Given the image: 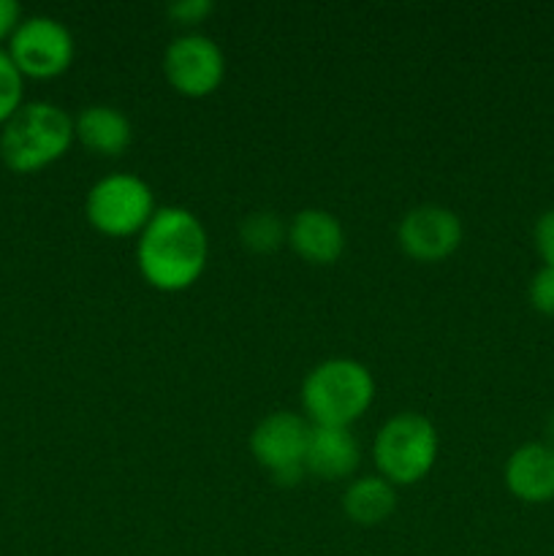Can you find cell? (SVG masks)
<instances>
[{"label": "cell", "instance_id": "cell-1", "mask_svg": "<svg viewBox=\"0 0 554 556\" xmlns=\"http://www.w3.org/2000/svg\"><path fill=\"white\" fill-rule=\"evenodd\" d=\"M210 261V239L199 217L182 206L155 210L136 242V266L147 286L179 293L193 286Z\"/></svg>", "mask_w": 554, "mask_h": 556}, {"label": "cell", "instance_id": "cell-2", "mask_svg": "<svg viewBox=\"0 0 554 556\" xmlns=\"http://www.w3.org/2000/svg\"><path fill=\"white\" fill-rule=\"evenodd\" d=\"M375 380L356 358H326L302 383V405L313 427H345L369 410Z\"/></svg>", "mask_w": 554, "mask_h": 556}, {"label": "cell", "instance_id": "cell-3", "mask_svg": "<svg viewBox=\"0 0 554 556\" xmlns=\"http://www.w3.org/2000/svg\"><path fill=\"white\" fill-rule=\"evenodd\" d=\"M74 141V119L49 101L22 103L0 134V157L14 174L52 166Z\"/></svg>", "mask_w": 554, "mask_h": 556}, {"label": "cell", "instance_id": "cell-4", "mask_svg": "<svg viewBox=\"0 0 554 556\" xmlns=\"http://www.w3.org/2000/svg\"><path fill=\"white\" fill-rule=\"evenodd\" d=\"M438 429L418 413H396L375 434L373 459L391 486H411L429 476L438 459Z\"/></svg>", "mask_w": 554, "mask_h": 556}, {"label": "cell", "instance_id": "cell-5", "mask_svg": "<svg viewBox=\"0 0 554 556\" xmlns=\"http://www.w3.org/2000/svg\"><path fill=\"white\" fill-rule=\"evenodd\" d=\"M85 215L103 237H139L155 215V195L144 179L134 174H112L90 188Z\"/></svg>", "mask_w": 554, "mask_h": 556}, {"label": "cell", "instance_id": "cell-6", "mask_svg": "<svg viewBox=\"0 0 554 556\" xmlns=\"http://www.w3.org/2000/svg\"><path fill=\"white\" fill-rule=\"evenodd\" d=\"M310 429L313 424L297 413H272L250 432V454L264 470H269L272 481L280 486H297L307 476L304 456H307Z\"/></svg>", "mask_w": 554, "mask_h": 556}, {"label": "cell", "instance_id": "cell-7", "mask_svg": "<svg viewBox=\"0 0 554 556\" xmlns=\"http://www.w3.org/2000/svg\"><path fill=\"white\" fill-rule=\"evenodd\" d=\"M9 58L30 79H54L74 63V36L52 16H27L9 41Z\"/></svg>", "mask_w": 554, "mask_h": 556}, {"label": "cell", "instance_id": "cell-8", "mask_svg": "<svg viewBox=\"0 0 554 556\" xmlns=\"http://www.w3.org/2000/svg\"><path fill=\"white\" fill-rule=\"evenodd\" d=\"M163 74L179 96L204 98L221 87L226 76V58L212 38L185 33L168 43L163 54Z\"/></svg>", "mask_w": 554, "mask_h": 556}, {"label": "cell", "instance_id": "cell-9", "mask_svg": "<svg viewBox=\"0 0 554 556\" xmlns=\"http://www.w3.org/2000/svg\"><path fill=\"white\" fill-rule=\"evenodd\" d=\"M396 242L407 258L418 264H438L454 255L462 244V223L445 206H416L400 220Z\"/></svg>", "mask_w": 554, "mask_h": 556}, {"label": "cell", "instance_id": "cell-10", "mask_svg": "<svg viewBox=\"0 0 554 556\" xmlns=\"http://www.w3.org/2000/svg\"><path fill=\"white\" fill-rule=\"evenodd\" d=\"M288 244L307 264L329 266L345 250V231L331 212L302 210L288 223Z\"/></svg>", "mask_w": 554, "mask_h": 556}, {"label": "cell", "instance_id": "cell-11", "mask_svg": "<svg viewBox=\"0 0 554 556\" xmlns=\"http://www.w3.org/2000/svg\"><path fill=\"white\" fill-rule=\"evenodd\" d=\"M505 486L525 503L554 500V445L527 443L505 462Z\"/></svg>", "mask_w": 554, "mask_h": 556}, {"label": "cell", "instance_id": "cell-12", "mask_svg": "<svg viewBox=\"0 0 554 556\" xmlns=\"http://www.w3.org/2000/svg\"><path fill=\"white\" fill-rule=\"evenodd\" d=\"M362 462L356 438L345 427H313L307 440L304 470L320 481H342L356 472Z\"/></svg>", "mask_w": 554, "mask_h": 556}, {"label": "cell", "instance_id": "cell-13", "mask_svg": "<svg viewBox=\"0 0 554 556\" xmlns=\"http://www.w3.org/2000/svg\"><path fill=\"white\" fill-rule=\"evenodd\" d=\"M130 119L114 106H87L74 119V139H79L96 155H119L130 144Z\"/></svg>", "mask_w": 554, "mask_h": 556}, {"label": "cell", "instance_id": "cell-14", "mask_svg": "<svg viewBox=\"0 0 554 556\" xmlns=\"http://www.w3.org/2000/svg\"><path fill=\"white\" fill-rule=\"evenodd\" d=\"M396 508V492L386 478L364 476L348 486L342 510L358 527H375L389 519Z\"/></svg>", "mask_w": 554, "mask_h": 556}, {"label": "cell", "instance_id": "cell-15", "mask_svg": "<svg viewBox=\"0 0 554 556\" xmlns=\"http://www.w3.org/2000/svg\"><path fill=\"white\" fill-rule=\"evenodd\" d=\"M239 239L250 253H275L282 242H288V226L275 212H250L239 226Z\"/></svg>", "mask_w": 554, "mask_h": 556}, {"label": "cell", "instance_id": "cell-16", "mask_svg": "<svg viewBox=\"0 0 554 556\" xmlns=\"http://www.w3.org/2000/svg\"><path fill=\"white\" fill-rule=\"evenodd\" d=\"M22 106V74L9 52L0 49V125L9 123Z\"/></svg>", "mask_w": 554, "mask_h": 556}, {"label": "cell", "instance_id": "cell-17", "mask_svg": "<svg viewBox=\"0 0 554 556\" xmlns=\"http://www.w3.org/2000/svg\"><path fill=\"white\" fill-rule=\"evenodd\" d=\"M530 302L532 307L541 309V313L554 315V269L552 266H543L530 282Z\"/></svg>", "mask_w": 554, "mask_h": 556}, {"label": "cell", "instance_id": "cell-18", "mask_svg": "<svg viewBox=\"0 0 554 556\" xmlns=\"http://www.w3.org/2000/svg\"><path fill=\"white\" fill-rule=\"evenodd\" d=\"M215 5L210 0H177V3L168 5V16L179 22V25H199L204 16L212 14Z\"/></svg>", "mask_w": 554, "mask_h": 556}, {"label": "cell", "instance_id": "cell-19", "mask_svg": "<svg viewBox=\"0 0 554 556\" xmlns=\"http://www.w3.org/2000/svg\"><path fill=\"white\" fill-rule=\"evenodd\" d=\"M536 248L543 264L554 269V210L543 212L536 223Z\"/></svg>", "mask_w": 554, "mask_h": 556}, {"label": "cell", "instance_id": "cell-20", "mask_svg": "<svg viewBox=\"0 0 554 556\" xmlns=\"http://www.w3.org/2000/svg\"><path fill=\"white\" fill-rule=\"evenodd\" d=\"M22 25V9L16 0H0V41H5L16 33V27Z\"/></svg>", "mask_w": 554, "mask_h": 556}, {"label": "cell", "instance_id": "cell-21", "mask_svg": "<svg viewBox=\"0 0 554 556\" xmlns=\"http://www.w3.org/2000/svg\"><path fill=\"white\" fill-rule=\"evenodd\" d=\"M546 440H549V445H554V410L549 413V418H546Z\"/></svg>", "mask_w": 554, "mask_h": 556}]
</instances>
